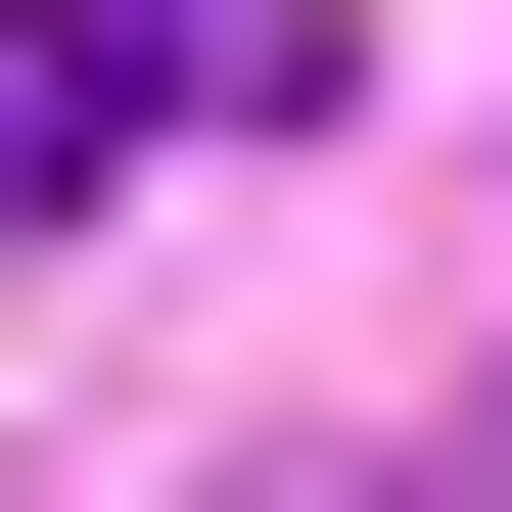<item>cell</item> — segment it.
Masks as SVG:
<instances>
[{"label":"cell","instance_id":"1","mask_svg":"<svg viewBox=\"0 0 512 512\" xmlns=\"http://www.w3.org/2000/svg\"><path fill=\"white\" fill-rule=\"evenodd\" d=\"M94 140H140V0H0V233L94 187Z\"/></svg>","mask_w":512,"mask_h":512}]
</instances>
